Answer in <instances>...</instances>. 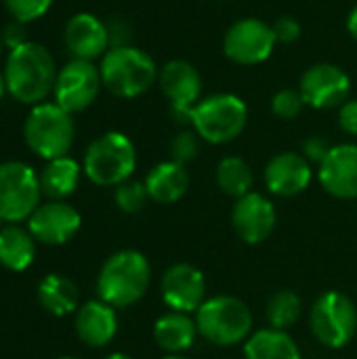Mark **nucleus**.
I'll use <instances>...</instances> for the list:
<instances>
[{
  "label": "nucleus",
  "instance_id": "nucleus-42",
  "mask_svg": "<svg viewBox=\"0 0 357 359\" xmlns=\"http://www.w3.org/2000/svg\"><path fill=\"white\" fill-rule=\"evenodd\" d=\"M0 44H2V42H0Z\"/></svg>",
  "mask_w": 357,
  "mask_h": 359
},
{
  "label": "nucleus",
  "instance_id": "nucleus-29",
  "mask_svg": "<svg viewBox=\"0 0 357 359\" xmlns=\"http://www.w3.org/2000/svg\"><path fill=\"white\" fill-rule=\"evenodd\" d=\"M114 202L122 212L139 215L151 200H149V194H147V187L143 181L128 179V181L120 183L118 187H114Z\"/></svg>",
  "mask_w": 357,
  "mask_h": 359
},
{
  "label": "nucleus",
  "instance_id": "nucleus-6",
  "mask_svg": "<svg viewBox=\"0 0 357 359\" xmlns=\"http://www.w3.org/2000/svg\"><path fill=\"white\" fill-rule=\"evenodd\" d=\"M137 168V149L133 141L118 130H109L97 137L82 162L86 179L99 187H118L120 183L133 179Z\"/></svg>",
  "mask_w": 357,
  "mask_h": 359
},
{
  "label": "nucleus",
  "instance_id": "nucleus-2",
  "mask_svg": "<svg viewBox=\"0 0 357 359\" xmlns=\"http://www.w3.org/2000/svg\"><path fill=\"white\" fill-rule=\"evenodd\" d=\"M57 69L53 55L38 42H25L11 50L4 67L6 90L25 105H38L55 88Z\"/></svg>",
  "mask_w": 357,
  "mask_h": 359
},
{
  "label": "nucleus",
  "instance_id": "nucleus-35",
  "mask_svg": "<svg viewBox=\"0 0 357 359\" xmlns=\"http://www.w3.org/2000/svg\"><path fill=\"white\" fill-rule=\"evenodd\" d=\"M339 126L347 135L357 137V99H347L339 107Z\"/></svg>",
  "mask_w": 357,
  "mask_h": 359
},
{
  "label": "nucleus",
  "instance_id": "nucleus-12",
  "mask_svg": "<svg viewBox=\"0 0 357 359\" xmlns=\"http://www.w3.org/2000/svg\"><path fill=\"white\" fill-rule=\"evenodd\" d=\"M158 84L170 103L173 116L179 122H189L191 109L202 101V76L198 67L185 59H173L162 65Z\"/></svg>",
  "mask_w": 357,
  "mask_h": 359
},
{
  "label": "nucleus",
  "instance_id": "nucleus-15",
  "mask_svg": "<svg viewBox=\"0 0 357 359\" xmlns=\"http://www.w3.org/2000/svg\"><path fill=\"white\" fill-rule=\"evenodd\" d=\"M276 223H278V212L267 196L259 191H250L234 202L231 225L244 244L250 246L263 244L274 233Z\"/></svg>",
  "mask_w": 357,
  "mask_h": 359
},
{
  "label": "nucleus",
  "instance_id": "nucleus-10",
  "mask_svg": "<svg viewBox=\"0 0 357 359\" xmlns=\"http://www.w3.org/2000/svg\"><path fill=\"white\" fill-rule=\"evenodd\" d=\"M276 44L274 27L257 17L234 21L223 36V53L238 65H259L267 61Z\"/></svg>",
  "mask_w": 357,
  "mask_h": 359
},
{
  "label": "nucleus",
  "instance_id": "nucleus-5",
  "mask_svg": "<svg viewBox=\"0 0 357 359\" xmlns=\"http://www.w3.org/2000/svg\"><path fill=\"white\" fill-rule=\"evenodd\" d=\"M191 128L210 145H225L238 139L248 124V105L234 93L204 97L189 114Z\"/></svg>",
  "mask_w": 357,
  "mask_h": 359
},
{
  "label": "nucleus",
  "instance_id": "nucleus-8",
  "mask_svg": "<svg viewBox=\"0 0 357 359\" xmlns=\"http://www.w3.org/2000/svg\"><path fill=\"white\" fill-rule=\"evenodd\" d=\"M309 326L318 343L328 349H343L357 332L356 303L339 290H328L311 305Z\"/></svg>",
  "mask_w": 357,
  "mask_h": 359
},
{
  "label": "nucleus",
  "instance_id": "nucleus-11",
  "mask_svg": "<svg viewBox=\"0 0 357 359\" xmlns=\"http://www.w3.org/2000/svg\"><path fill=\"white\" fill-rule=\"evenodd\" d=\"M103 86L101 72L93 61L72 59L57 74L55 80V103L69 114L84 111L90 107Z\"/></svg>",
  "mask_w": 357,
  "mask_h": 359
},
{
  "label": "nucleus",
  "instance_id": "nucleus-13",
  "mask_svg": "<svg viewBox=\"0 0 357 359\" xmlns=\"http://www.w3.org/2000/svg\"><path fill=\"white\" fill-rule=\"evenodd\" d=\"M299 90L309 107L332 109L349 99L351 80L347 72L335 63H316L301 76Z\"/></svg>",
  "mask_w": 357,
  "mask_h": 359
},
{
  "label": "nucleus",
  "instance_id": "nucleus-21",
  "mask_svg": "<svg viewBox=\"0 0 357 359\" xmlns=\"http://www.w3.org/2000/svg\"><path fill=\"white\" fill-rule=\"evenodd\" d=\"M145 187L149 194V200L156 204H177L189 189V172L183 164H177L173 160L156 164L147 177Z\"/></svg>",
  "mask_w": 357,
  "mask_h": 359
},
{
  "label": "nucleus",
  "instance_id": "nucleus-36",
  "mask_svg": "<svg viewBox=\"0 0 357 359\" xmlns=\"http://www.w3.org/2000/svg\"><path fill=\"white\" fill-rule=\"evenodd\" d=\"M2 42H4L6 46H11V50L17 48V46H21V44H25L27 38H25V32H23V23H19V21L8 23V25L4 27Z\"/></svg>",
  "mask_w": 357,
  "mask_h": 359
},
{
  "label": "nucleus",
  "instance_id": "nucleus-37",
  "mask_svg": "<svg viewBox=\"0 0 357 359\" xmlns=\"http://www.w3.org/2000/svg\"><path fill=\"white\" fill-rule=\"evenodd\" d=\"M347 32L351 34V38L357 40V6L349 13V17H347Z\"/></svg>",
  "mask_w": 357,
  "mask_h": 359
},
{
  "label": "nucleus",
  "instance_id": "nucleus-39",
  "mask_svg": "<svg viewBox=\"0 0 357 359\" xmlns=\"http://www.w3.org/2000/svg\"><path fill=\"white\" fill-rule=\"evenodd\" d=\"M6 93V80H4V74H0V99L4 97Z\"/></svg>",
  "mask_w": 357,
  "mask_h": 359
},
{
  "label": "nucleus",
  "instance_id": "nucleus-25",
  "mask_svg": "<svg viewBox=\"0 0 357 359\" xmlns=\"http://www.w3.org/2000/svg\"><path fill=\"white\" fill-rule=\"evenodd\" d=\"M36 259V240L29 229L6 223L0 229V265L11 271H25Z\"/></svg>",
  "mask_w": 357,
  "mask_h": 359
},
{
  "label": "nucleus",
  "instance_id": "nucleus-19",
  "mask_svg": "<svg viewBox=\"0 0 357 359\" xmlns=\"http://www.w3.org/2000/svg\"><path fill=\"white\" fill-rule=\"evenodd\" d=\"M65 46L74 59L93 61L105 55L112 48L107 23H103L93 13L74 15L65 25Z\"/></svg>",
  "mask_w": 357,
  "mask_h": 359
},
{
  "label": "nucleus",
  "instance_id": "nucleus-27",
  "mask_svg": "<svg viewBox=\"0 0 357 359\" xmlns=\"http://www.w3.org/2000/svg\"><path fill=\"white\" fill-rule=\"evenodd\" d=\"M215 179H217V185L219 189L238 200L246 194L252 191V185H255V175H252V168L250 164L240 158V156H225L219 164H217V170H215Z\"/></svg>",
  "mask_w": 357,
  "mask_h": 359
},
{
  "label": "nucleus",
  "instance_id": "nucleus-34",
  "mask_svg": "<svg viewBox=\"0 0 357 359\" xmlns=\"http://www.w3.org/2000/svg\"><path fill=\"white\" fill-rule=\"evenodd\" d=\"M330 147H332V145H328L326 139H322V137H309V139L303 141V151H301V154H303L311 164H320V162L328 156Z\"/></svg>",
  "mask_w": 357,
  "mask_h": 359
},
{
  "label": "nucleus",
  "instance_id": "nucleus-26",
  "mask_svg": "<svg viewBox=\"0 0 357 359\" xmlns=\"http://www.w3.org/2000/svg\"><path fill=\"white\" fill-rule=\"evenodd\" d=\"M80 175H82V166L69 156L48 160L42 172L38 175L42 196L50 200H65L76 191L80 183Z\"/></svg>",
  "mask_w": 357,
  "mask_h": 359
},
{
  "label": "nucleus",
  "instance_id": "nucleus-30",
  "mask_svg": "<svg viewBox=\"0 0 357 359\" xmlns=\"http://www.w3.org/2000/svg\"><path fill=\"white\" fill-rule=\"evenodd\" d=\"M200 135L191 128V130H181L173 137L170 145H168V154L170 160L177 164L187 166L189 162H194L200 154Z\"/></svg>",
  "mask_w": 357,
  "mask_h": 359
},
{
  "label": "nucleus",
  "instance_id": "nucleus-41",
  "mask_svg": "<svg viewBox=\"0 0 357 359\" xmlns=\"http://www.w3.org/2000/svg\"><path fill=\"white\" fill-rule=\"evenodd\" d=\"M57 359H80V358H74V355H63V358H57Z\"/></svg>",
  "mask_w": 357,
  "mask_h": 359
},
{
  "label": "nucleus",
  "instance_id": "nucleus-22",
  "mask_svg": "<svg viewBox=\"0 0 357 359\" xmlns=\"http://www.w3.org/2000/svg\"><path fill=\"white\" fill-rule=\"evenodd\" d=\"M196 318L181 311H168L154 324V341L166 353H185L198 339Z\"/></svg>",
  "mask_w": 357,
  "mask_h": 359
},
{
  "label": "nucleus",
  "instance_id": "nucleus-20",
  "mask_svg": "<svg viewBox=\"0 0 357 359\" xmlns=\"http://www.w3.org/2000/svg\"><path fill=\"white\" fill-rule=\"evenodd\" d=\"M74 328L78 339L93 349L107 347L118 334V313L105 301H88L78 307Z\"/></svg>",
  "mask_w": 357,
  "mask_h": 359
},
{
  "label": "nucleus",
  "instance_id": "nucleus-3",
  "mask_svg": "<svg viewBox=\"0 0 357 359\" xmlns=\"http://www.w3.org/2000/svg\"><path fill=\"white\" fill-rule=\"evenodd\" d=\"M198 334L215 347L244 345L255 332V318L250 307L231 294L206 299L194 313Z\"/></svg>",
  "mask_w": 357,
  "mask_h": 359
},
{
  "label": "nucleus",
  "instance_id": "nucleus-4",
  "mask_svg": "<svg viewBox=\"0 0 357 359\" xmlns=\"http://www.w3.org/2000/svg\"><path fill=\"white\" fill-rule=\"evenodd\" d=\"M103 86L120 97V99H135L147 93L158 82V65L156 61L141 48L124 44L112 46L99 65Z\"/></svg>",
  "mask_w": 357,
  "mask_h": 359
},
{
  "label": "nucleus",
  "instance_id": "nucleus-1",
  "mask_svg": "<svg viewBox=\"0 0 357 359\" xmlns=\"http://www.w3.org/2000/svg\"><path fill=\"white\" fill-rule=\"evenodd\" d=\"M151 265L139 250L124 248L105 259L97 276V294L114 309L137 305L149 290Z\"/></svg>",
  "mask_w": 357,
  "mask_h": 359
},
{
  "label": "nucleus",
  "instance_id": "nucleus-24",
  "mask_svg": "<svg viewBox=\"0 0 357 359\" xmlns=\"http://www.w3.org/2000/svg\"><path fill=\"white\" fill-rule=\"evenodd\" d=\"M244 359H303V355L286 330L261 328L244 343Z\"/></svg>",
  "mask_w": 357,
  "mask_h": 359
},
{
  "label": "nucleus",
  "instance_id": "nucleus-32",
  "mask_svg": "<svg viewBox=\"0 0 357 359\" xmlns=\"http://www.w3.org/2000/svg\"><path fill=\"white\" fill-rule=\"evenodd\" d=\"M50 4L53 0H4L6 11L19 23H29L40 19L50 8Z\"/></svg>",
  "mask_w": 357,
  "mask_h": 359
},
{
  "label": "nucleus",
  "instance_id": "nucleus-28",
  "mask_svg": "<svg viewBox=\"0 0 357 359\" xmlns=\"http://www.w3.org/2000/svg\"><path fill=\"white\" fill-rule=\"evenodd\" d=\"M303 316V301L295 290H278L265 307V318L269 328L276 330H290L295 324H299Z\"/></svg>",
  "mask_w": 357,
  "mask_h": 359
},
{
  "label": "nucleus",
  "instance_id": "nucleus-17",
  "mask_svg": "<svg viewBox=\"0 0 357 359\" xmlns=\"http://www.w3.org/2000/svg\"><path fill=\"white\" fill-rule=\"evenodd\" d=\"M265 187L278 198H297L314 181V164L299 151L276 154L263 172Z\"/></svg>",
  "mask_w": 357,
  "mask_h": 359
},
{
  "label": "nucleus",
  "instance_id": "nucleus-33",
  "mask_svg": "<svg viewBox=\"0 0 357 359\" xmlns=\"http://www.w3.org/2000/svg\"><path fill=\"white\" fill-rule=\"evenodd\" d=\"M271 27H274L276 40L282 42V44H292V42L299 40V36H301V23H299L295 17H290V15L278 17V19L271 23Z\"/></svg>",
  "mask_w": 357,
  "mask_h": 359
},
{
  "label": "nucleus",
  "instance_id": "nucleus-38",
  "mask_svg": "<svg viewBox=\"0 0 357 359\" xmlns=\"http://www.w3.org/2000/svg\"><path fill=\"white\" fill-rule=\"evenodd\" d=\"M105 359H135L133 355H128V353H112V355H107Z\"/></svg>",
  "mask_w": 357,
  "mask_h": 359
},
{
  "label": "nucleus",
  "instance_id": "nucleus-40",
  "mask_svg": "<svg viewBox=\"0 0 357 359\" xmlns=\"http://www.w3.org/2000/svg\"><path fill=\"white\" fill-rule=\"evenodd\" d=\"M160 359H189V358H185L183 353H166L164 358H160Z\"/></svg>",
  "mask_w": 357,
  "mask_h": 359
},
{
  "label": "nucleus",
  "instance_id": "nucleus-9",
  "mask_svg": "<svg viewBox=\"0 0 357 359\" xmlns=\"http://www.w3.org/2000/svg\"><path fill=\"white\" fill-rule=\"evenodd\" d=\"M42 187L36 170L23 162L0 164V221L21 223L27 221L40 206Z\"/></svg>",
  "mask_w": 357,
  "mask_h": 359
},
{
  "label": "nucleus",
  "instance_id": "nucleus-16",
  "mask_svg": "<svg viewBox=\"0 0 357 359\" xmlns=\"http://www.w3.org/2000/svg\"><path fill=\"white\" fill-rule=\"evenodd\" d=\"M80 212L63 200H50L46 204H40L27 219V229L34 240L46 246L67 244L80 231Z\"/></svg>",
  "mask_w": 357,
  "mask_h": 359
},
{
  "label": "nucleus",
  "instance_id": "nucleus-7",
  "mask_svg": "<svg viewBox=\"0 0 357 359\" xmlns=\"http://www.w3.org/2000/svg\"><path fill=\"white\" fill-rule=\"evenodd\" d=\"M23 137L27 147L46 162L63 158L74 143L72 114L57 103H38L25 120Z\"/></svg>",
  "mask_w": 357,
  "mask_h": 359
},
{
  "label": "nucleus",
  "instance_id": "nucleus-31",
  "mask_svg": "<svg viewBox=\"0 0 357 359\" xmlns=\"http://www.w3.org/2000/svg\"><path fill=\"white\" fill-rule=\"evenodd\" d=\"M305 99L299 88H282L271 99V111L280 120H295L305 107Z\"/></svg>",
  "mask_w": 357,
  "mask_h": 359
},
{
  "label": "nucleus",
  "instance_id": "nucleus-23",
  "mask_svg": "<svg viewBox=\"0 0 357 359\" xmlns=\"http://www.w3.org/2000/svg\"><path fill=\"white\" fill-rule=\"evenodd\" d=\"M38 303L46 313L63 318L78 311L80 290L69 278L59 273H48L38 284Z\"/></svg>",
  "mask_w": 357,
  "mask_h": 359
},
{
  "label": "nucleus",
  "instance_id": "nucleus-14",
  "mask_svg": "<svg viewBox=\"0 0 357 359\" xmlns=\"http://www.w3.org/2000/svg\"><path fill=\"white\" fill-rule=\"evenodd\" d=\"M160 294L168 311L194 316L206 297V278L191 263L170 265L160 280Z\"/></svg>",
  "mask_w": 357,
  "mask_h": 359
},
{
  "label": "nucleus",
  "instance_id": "nucleus-18",
  "mask_svg": "<svg viewBox=\"0 0 357 359\" xmlns=\"http://www.w3.org/2000/svg\"><path fill=\"white\" fill-rule=\"evenodd\" d=\"M318 181L337 200H357V143L332 145L318 164Z\"/></svg>",
  "mask_w": 357,
  "mask_h": 359
}]
</instances>
